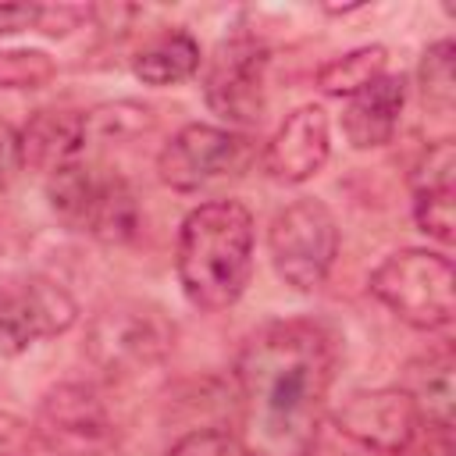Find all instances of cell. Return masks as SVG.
Returning <instances> with one entry per match:
<instances>
[{
	"label": "cell",
	"instance_id": "cell-20",
	"mask_svg": "<svg viewBox=\"0 0 456 456\" xmlns=\"http://www.w3.org/2000/svg\"><path fill=\"white\" fill-rule=\"evenodd\" d=\"M417 86L428 107L449 114L452 96H456V78H452V39H438L424 50L420 68H417Z\"/></svg>",
	"mask_w": 456,
	"mask_h": 456
},
{
	"label": "cell",
	"instance_id": "cell-5",
	"mask_svg": "<svg viewBox=\"0 0 456 456\" xmlns=\"http://www.w3.org/2000/svg\"><path fill=\"white\" fill-rule=\"evenodd\" d=\"M267 249L274 274L296 292H314L328 281L338 256L335 214L310 196L285 203L267 228Z\"/></svg>",
	"mask_w": 456,
	"mask_h": 456
},
{
	"label": "cell",
	"instance_id": "cell-13",
	"mask_svg": "<svg viewBox=\"0 0 456 456\" xmlns=\"http://www.w3.org/2000/svg\"><path fill=\"white\" fill-rule=\"evenodd\" d=\"M403 107H406V78L385 71L367 89L346 100L342 135L349 139L353 150H378L395 135Z\"/></svg>",
	"mask_w": 456,
	"mask_h": 456
},
{
	"label": "cell",
	"instance_id": "cell-11",
	"mask_svg": "<svg viewBox=\"0 0 456 456\" xmlns=\"http://www.w3.org/2000/svg\"><path fill=\"white\" fill-rule=\"evenodd\" d=\"M328 150H331L328 114L317 103H303L292 114H285V121L264 142L260 167L267 171V178L281 185H299L324 167Z\"/></svg>",
	"mask_w": 456,
	"mask_h": 456
},
{
	"label": "cell",
	"instance_id": "cell-15",
	"mask_svg": "<svg viewBox=\"0 0 456 456\" xmlns=\"http://www.w3.org/2000/svg\"><path fill=\"white\" fill-rule=\"evenodd\" d=\"M452 370H456V360L449 346L431 349L428 356H417L406 363L399 388L413 399L424 428L452 431Z\"/></svg>",
	"mask_w": 456,
	"mask_h": 456
},
{
	"label": "cell",
	"instance_id": "cell-24",
	"mask_svg": "<svg viewBox=\"0 0 456 456\" xmlns=\"http://www.w3.org/2000/svg\"><path fill=\"white\" fill-rule=\"evenodd\" d=\"M21 171H25V157H21V128H14L11 121L0 118V189H7Z\"/></svg>",
	"mask_w": 456,
	"mask_h": 456
},
{
	"label": "cell",
	"instance_id": "cell-4",
	"mask_svg": "<svg viewBox=\"0 0 456 456\" xmlns=\"http://www.w3.org/2000/svg\"><path fill=\"white\" fill-rule=\"evenodd\" d=\"M367 285L378 303L420 331L449 328L456 314L452 260L435 249H399L385 256Z\"/></svg>",
	"mask_w": 456,
	"mask_h": 456
},
{
	"label": "cell",
	"instance_id": "cell-17",
	"mask_svg": "<svg viewBox=\"0 0 456 456\" xmlns=\"http://www.w3.org/2000/svg\"><path fill=\"white\" fill-rule=\"evenodd\" d=\"M200 43L182 32V28H171V32H160L153 36L132 61V71L135 78H142L146 86H178L185 78H192L200 71Z\"/></svg>",
	"mask_w": 456,
	"mask_h": 456
},
{
	"label": "cell",
	"instance_id": "cell-3",
	"mask_svg": "<svg viewBox=\"0 0 456 456\" xmlns=\"http://www.w3.org/2000/svg\"><path fill=\"white\" fill-rule=\"evenodd\" d=\"M175 321L146 299H118L103 306L86 331V356L110 381L160 367L175 349Z\"/></svg>",
	"mask_w": 456,
	"mask_h": 456
},
{
	"label": "cell",
	"instance_id": "cell-26",
	"mask_svg": "<svg viewBox=\"0 0 456 456\" xmlns=\"http://www.w3.org/2000/svg\"><path fill=\"white\" fill-rule=\"evenodd\" d=\"M399 456H452V431L420 428V431L413 435V442H410Z\"/></svg>",
	"mask_w": 456,
	"mask_h": 456
},
{
	"label": "cell",
	"instance_id": "cell-6",
	"mask_svg": "<svg viewBox=\"0 0 456 456\" xmlns=\"http://www.w3.org/2000/svg\"><path fill=\"white\" fill-rule=\"evenodd\" d=\"M253 157V142L242 132L192 121L178 128L157 153V175L175 192H200L221 178L239 175Z\"/></svg>",
	"mask_w": 456,
	"mask_h": 456
},
{
	"label": "cell",
	"instance_id": "cell-12",
	"mask_svg": "<svg viewBox=\"0 0 456 456\" xmlns=\"http://www.w3.org/2000/svg\"><path fill=\"white\" fill-rule=\"evenodd\" d=\"M452 175H456V146L452 139H435L417 167H413V221L420 232H428L431 239H438L442 246L452 242V228H456V214H452Z\"/></svg>",
	"mask_w": 456,
	"mask_h": 456
},
{
	"label": "cell",
	"instance_id": "cell-19",
	"mask_svg": "<svg viewBox=\"0 0 456 456\" xmlns=\"http://www.w3.org/2000/svg\"><path fill=\"white\" fill-rule=\"evenodd\" d=\"M96 178H100V167L82 164V160L64 164V167H57L53 175H46V200H50V210H53L71 232H82V224H86Z\"/></svg>",
	"mask_w": 456,
	"mask_h": 456
},
{
	"label": "cell",
	"instance_id": "cell-1",
	"mask_svg": "<svg viewBox=\"0 0 456 456\" xmlns=\"http://www.w3.org/2000/svg\"><path fill=\"white\" fill-rule=\"evenodd\" d=\"M335 374L331 335L306 317L267 321L235 356L242 456H310Z\"/></svg>",
	"mask_w": 456,
	"mask_h": 456
},
{
	"label": "cell",
	"instance_id": "cell-21",
	"mask_svg": "<svg viewBox=\"0 0 456 456\" xmlns=\"http://www.w3.org/2000/svg\"><path fill=\"white\" fill-rule=\"evenodd\" d=\"M57 75L43 50H0V89H39Z\"/></svg>",
	"mask_w": 456,
	"mask_h": 456
},
{
	"label": "cell",
	"instance_id": "cell-25",
	"mask_svg": "<svg viewBox=\"0 0 456 456\" xmlns=\"http://www.w3.org/2000/svg\"><path fill=\"white\" fill-rule=\"evenodd\" d=\"M82 18H89V7H39L36 32H46V36H68L71 28H78Z\"/></svg>",
	"mask_w": 456,
	"mask_h": 456
},
{
	"label": "cell",
	"instance_id": "cell-18",
	"mask_svg": "<svg viewBox=\"0 0 456 456\" xmlns=\"http://www.w3.org/2000/svg\"><path fill=\"white\" fill-rule=\"evenodd\" d=\"M385 64H388V53L385 46H356L342 57H331L328 64L317 68L314 75V86L324 93V96H356L360 89H367L374 78L385 75Z\"/></svg>",
	"mask_w": 456,
	"mask_h": 456
},
{
	"label": "cell",
	"instance_id": "cell-2",
	"mask_svg": "<svg viewBox=\"0 0 456 456\" xmlns=\"http://www.w3.org/2000/svg\"><path fill=\"white\" fill-rule=\"evenodd\" d=\"M175 271L196 310L217 314L239 303L253 278V214L239 200H210L185 214Z\"/></svg>",
	"mask_w": 456,
	"mask_h": 456
},
{
	"label": "cell",
	"instance_id": "cell-10",
	"mask_svg": "<svg viewBox=\"0 0 456 456\" xmlns=\"http://www.w3.org/2000/svg\"><path fill=\"white\" fill-rule=\"evenodd\" d=\"M331 424L356 445L381 456H399L413 442V435L424 428L413 399L399 385L349 392L331 410Z\"/></svg>",
	"mask_w": 456,
	"mask_h": 456
},
{
	"label": "cell",
	"instance_id": "cell-23",
	"mask_svg": "<svg viewBox=\"0 0 456 456\" xmlns=\"http://www.w3.org/2000/svg\"><path fill=\"white\" fill-rule=\"evenodd\" d=\"M232 435L224 428H196L167 445L164 456H228Z\"/></svg>",
	"mask_w": 456,
	"mask_h": 456
},
{
	"label": "cell",
	"instance_id": "cell-28",
	"mask_svg": "<svg viewBox=\"0 0 456 456\" xmlns=\"http://www.w3.org/2000/svg\"><path fill=\"white\" fill-rule=\"evenodd\" d=\"M32 438V428L21 424L11 413H0V456H14V449H21Z\"/></svg>",
	"mask_w": 456,
	"mask_h": 456
},
{
	"label": "cell",
	"instance_id": "cell-7",
	"mask_svg": "<svg viewBox=\"0 0 456 456\" xmlns=\"http://www.w3.org/2000/svg\"><path fill=\"white\" fill-rule=\"evenodd\" d=\"M32 438L53 456H100L114 438V424L96 388L61 381L43 392L32 417Z\"/></svg>",
	"mask_w": 456,
	"mask_h": 456
},
{
	"label": "cell",
	"instance_id": "cell-16",
	"mask_svg": "<svg viewBox=\"0 0 456 456\" xmlns=\"http://www.w3.org/2000/svg\"><path fill=\"white\" fill-rule=\"evenodd\" d=\"M139 228H142V210H139L135 189L114 171H100L82 232L93 235L96 242L125 246L139 235Z\"/></svg>",
	"mask_w": 456,
	"mask_h": 456
},
{
	"label": "cell",
	"instance_id": "cell-9",
	"mask_svg": "<svg viewBox=\"0 0 456 456\" xmlns=\"http://www.w3.org/2000/svg\"><path fill=\"white\" fill-rule=\"evenodd\" d=\"M264 86H267V50L249 36H235L221 43L210 57L203 75V100L228 125L249 128L264 118V103H267Z\"/></svg>",
	"mask_w": 456,
	"mask_h": 456
},
{
	"label": "cell",
	"instance_id": "cell-27",
	"mask_svg": "<svg viewBox=\"0 0 456 456\" xmlns=\"http://www.w3.org/2000/svg\"><path fill=\"white\" fill-rule=\"evenodd\" d=\"M39 21V7L36 4H0V36L21 32V28H36Z\"/></svg>",
	"mask_w": 456,
	"mask_h": 456
},
{
	"label": "cell",
	"instance_id": "cell-14",
	"mask_svg": "<svg viewBox=\"0 0 456 456\" xmlns=\"http://www.w3.org/2000/svg\"><path fill=\"white\" fill-rule=\"evenodd\" d=\"M86 142H89V128H86V114H78V110L43 107L21 128L25 167L46 171V175H53L64 164H75L78 153L86 150Z\"/></svg>",
	"mask_w": 456,
	"mask_h": 456
},
{
	"label": "cell",
	"instance_id": "cell-22",
	"mask_svg": "<svg viewBox=\"0 0 456 456\" xmlns=\"http://www.w3.org/2000/svg\"><path fill=\"white\" fill-rule=\"evenodd\" d=\"M150 125H153L150 107L128 103V100L107 103V107H96V110L86 114L89 139H93V135H107V139L114 135V139H121V135H135V132H142V128H150Z\"/></svg>",
	"mask_w": 456,
	"mask_h": 456
},
{
	"label": "cell",
	"instance_id": "cell-8",
	"mask_svg": "<svg viewBox=\"0 0 456 456\" xmlns=\"http://www.w3.org/2000/svg\"><path fill=\"white\" fill-rule=\"evenodd\" d=\"M78 321L71 292L43 274L0 285V356H18L39 338L64 335Z\"/></svg>",
	"mask_w": 456,
	"mask_h": 456
}]
</instances>
